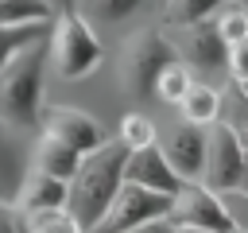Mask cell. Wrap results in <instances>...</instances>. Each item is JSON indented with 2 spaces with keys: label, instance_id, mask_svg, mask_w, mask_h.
<instances>
[{
  "label": "cell",
  "instance_id": "obj_1",
  "mask_svg": "<svg viewBox=\"0 0 248 233\" xmlns=\"http://www.w3.org/2000/svg\"><path fill=\"white\" fill-rule=\"evenodd\" d=\"M46 62H50V27L31 31L16 43L4 62V120L12 128H39L43 120V89H46Z\"/></svg>",
  "mask_w": 248,
  "mask_h": 233
},
{
  "label": "cell",
  "instance_id": "obj_2",
  "mask_svg": "<svg viewBox=\"0 0 248 233\" xmlns=\"http://www.w3.org/2000/svg\"><path fill=\"white\" fill-rule=\"evenodd\" d=\"M124 163H128V148L120 140H108L101 151L85 155L78 175L66 186V214L78 221L81 233H89L112 206V198L124 186Z\"/></svg>",
  "mask_w": 248,
  "mask_h": 233
},
{
  "label": "cell",
  "instance_id": "obj_3",
  "mask_svg": "<svg viewBox=\"0 0 248 233\" xmlns=\"http://www.w3.org/2000/svg\"><path fill=\"white\" fill-rule=\"evenodd\" d=\"M170 62H178L170 35L163 27H140L124 43V54H120V85H124V93L132 101H151L155 97V82Z\"/></svg>",
  "mask_w": 248,
  "mask_h": 233
},
{
  "label": "cell",
  "instance_id": "obj_4",
  "mask_svg": "<svg viewBox=\"0 0 248 233\" xmlns=\"http://www.w3.org/2000/svg\"><path fill=\"white\" fill-rule=\"evenodd\" d=\"M50 58H54V66L66 82L89 78L101 66L105 47H101V39L93 35V27L85 23L81 12L54 16V23H50Z\"/></svg>",
  "mask_w": 248,
  "mask_h": 233
},
{
  "label": "cell",
  "instance_id": "obj_5",
  "mask_svg": "<svg viewBox=\"0 0 248 233\" xmlns=\"http://www.w3.org/2000/svg\"><path fill=\"white\" fill-rule=\"evenodd\" d=\"M170 206L174 198L170 194H155V190H143L136 183H124L120 194L112 198L108 214L89 229V233H132L147 221H159V217H170Z\"/></svg>",
  "mask_w": 248,
  "mask_h": 233
},
{
  "label": "cell",
  "instance_id": "obj_6",
  "mask_svg": "<svg viewBox=\"0 0 248 233\" xmlns=\"http://www.w3.org/2000/svg\"><path fill=\"white\" fill-rule=\"evenodd\" d=\"M170 221L174 229H205V233H236L232 217L221 202V194H213L202 183H182V190L174 194L170 206Z\"/></svg>",
  "mask_w": 248,
  "mask_h": 233
},
{
  "label": "cell",
  "instance_id": "obj_7",
  "mask_svg": "<svg viewBox=\"0 0 248 233\" xmlns=\"http://www.w3.org/2000/svg\"><path fill=\"white\" fill-rule=\"evenodd\" d=\"M39 128H43V136L74 148L78 155H93V151H101L108 144V132L93 116H85L81 109H74V105H50V109H43Z\"/></svg>",
  "mask_w": 248,
  "mask_h": 233
},
{
  "label": "cell",
  "instance_id": "obj_8",
  "mask_svg": "<svg viewBox=\"0 0 248 233\" xmlns=\"http://www.w3.org/2000/svg\"><path fill=\"white\" fill-rule=\"evenodd\" d=\"M240 175H244V148L240 140L217 120L209 128V151H205V175H202V186H209L213 194H229L240 186Z\"/></svg>",
  "mask_w": 248,
  "mask_h": 233
},
{
  "label": "cell",
  "instance_id": "obj_9",
  "mask_svg": "<svg viewBox=\"0 0 248 233\" xmlns=\"http://www.w3.org/2000/svg\"><path fill=\"white\" fill-rule=\"evenodd\" d=\"M159 148H163L170 171H174L182 183H202V175H205V151H209V132H205L202 124L178 120Z\"/></svg>",
  "mask_w": 248,
  "mask_h": 233
},
{
  "label": "cell",
  "instance_id": "obj_10",
  "mask_svg": "<svg viewBox=\"0 0 248 233\" xmlns=\"http://www.w3.org/2000/svg\"><path fill=\"white\" fill-rule=\"evenodd\" d=\"M170 43H174V54L178 62L190 70H225V58H229V47L221 43L217 35V23L205 19V23H194V27H170Z\"/></svg>",
  "mask_w": 248,
  "mask_h": 233
},
{
  "label": "cell",
  "instance_id": "obj_11",
  "mask_svg": "<svg viewBox=\"0 0 248 233\" xmlns=\"http://www.w3.org/2000/svg\"><path fill=\"white\" fill-rule=\"evenodd\" d=\"M124 183H136L143 190H155V194H178L182 190V179L170 171L167 155L159 144L151 148H140V151H128V163H124Z\"/></svg>",
  "mask_w": 248,
  "mask_h": 233
},
{
  "label": "cell",
  "instance_id": "obj_12",
  "mask_svg": "<svg viewBox=\"0 0 248 233\" xmlns=\"http://www.w3.org/2000/svg\"><path fill=\"white\" fill-rule=\"evenodd\" d=\"M12 210L23 214L27 221L39 217V214L66 210V183H58V179H50V175H43V171H31V175L19 183V190H16V198H12Z\"/></svg>",
  "mask_w": 248,
  "mask_h": 233
},
{
  "label": "cell",
  "instance_id": "obj_13",
  "mask_svg": "<svg viewBox=\"0 0 248 233\" xmlns=\"http://www.w3.org/2000/svg\"><path fill=\"white\" fill-rule=\"evenodd\" d=\"M81 159H85V155H78L74 148L43 136V140H39V151H35V171H43V175H50V179H58V183L70 186V179L78 175Z\"/></svg>",
  "mask_w": 248,
  "mask_h": 233
},
{
  "label": "cell",
  "instance_id": "obj_14",
  "mask_svg": "<svg viewBox=\"0 0 248 233\" xmlns=\"http://www.w3.org/2000/svg\"><path fill=\"white\" fill-rule=\"evenodd\" d=\"M54 8L50 0H0V27L4 31H31V27H50Z\"/></svg>",
  "mask_w": 248,
  "mask_h": 233
},
{
  "label": "cell",
  "instance_id": "obj_15",
  "mask_svg": "<svg viewBox=\"0 0 248 233\" xmlns=\"http://www.w3.org/2000/svg\"><path fill=\"white\" fill-rule=\"evenodd\" d=\"M178 113H182V120L202 124V128H205V124H217V116H221V89H213L209 82H194V85L186 89Z\"/></svg>",
  "mask_w": 248,
  "mask_h": 233
},
{
  "label": "cell",
  "instance_id": "obj_16",
  "mask_svg": "<svg viewBox=\"0 0 248 233\" xmlns=\"http://www.w3.org/2000/svg\"><path fill=\"white\" fill-rule=\"evenodd\" d=\"M236 140H240V148L248 151V89L244 85H229V89H221V116H217Z\"/></svg>",
  "mask_w": 248,
  "mask_h": 233
},
{
  "label": "cell",
  "instance_id": "obj_17",
  "mask_svg": "<svg viewBox=\"0 0 248 233\" xmlns=\"http://www.w3.org/2000/svg\"><path fill=\"white\" fill-rule=\"evenodd\" d=\"M225 0H167L163 4V27H194V23H205L209 16H217Z\"/></svg>",
  "mask_w": 248,
  "mask_h": 233
},
{
  "label": "cell",
  "instance_id": "obj_18",
  "mask_svg": "<svg viewBox=\"0 0 248 233\" xmlns=\"http://www.w3.org/2000/svg\"><path fill=\"white\" fill-rule=\"evenodd\" d=\"M194 85V78H190V70L182 66V62H170L163 74H159V82H155V97L163 101V105H182V97H186V89Z\"/></svg>",
  "mask_w": 248,
  "mask_h": 233
},
{
  "label": "cell",
  "instance_id": "obj_19",
  "mask_svg": "<svg viewBox=\"0 0 248 233\" xmlns=\"http://www.w3.org/2000/svg\"><path fill=\"white\" fill-rule=\"evenodd\" d=\"M120 144L128 151H140V148H151L155 144V120L147 113H128L120 120Z\"/></svg>",
  "mask_w": 248,
  "mask_h": 233
},
{
  "label": "cell",
  "instance_id": "obj_20",
  "mask_svg": "<svg viewBox=\"0 0 248 233\" xmlns=\"http://www.w3.org/2000/svg\"><path fill=\"white\" fill-rule=\"evenodd\" d=\"M147 0H85L81 8H89L97 19H105V23H120V19H132L140 8H143Z\"/></svg>",
  "mask_w": 248,
  "mask_h": 233
},
{
  "label": "cell",
  "instance_id": "obj_21",
  "mask_svg": "<svg viewBox=\"0 0 248 233\" xmlns=\"http://www.w3.org/2000/svg\"><path fill=\"white\" fill-rule=\"evenodd\" d=\"M217 23V35H221V43L225 47H236V43H244L248 39V12L244 8H229L221 19H213Z\"/></svg>",
  "mask_w": 248,
  "mask_h": 233
},
{
  "label": "cell",
  "instance_id": "obj_22",
  "mask_svg": "<svg viewBox=\"0 0 248 233\" xmlns=\"http://www.w3.org/2000/svg\"><path fill=\"white\" fill-rule=\"evenodd\" d=\"M225 70L232 78V85H248V39L229 47V58H225Z\"/></svg>",
  "mask_w": 248,
  "mask_h": 233
},
{
  "label": "cell",
  "instance_id": "obj_23",
  "mask_svg": "<svg viewBox=\"0 0 248 233\" xmlns=\"http://www.w3.org/2000/svg\"><path fill=\"white\" fill-rule=\"evenodd\" d=\"M221 202H225V210L232 217V229L248 233V194L244 190H229V194H221Z\"/></svg>",
  "mask_w": 248,
  "mask_h": 233
},
{
  "label": "cell",
  "instance_id": "obj_24",
  "mask_svg": "<svg viewBox=\"0 0 248 233\" xmlns=\"http://www.w3.org/2000/svg\"><path fill=\"white\" fill-rule=\"evenodd\" d=\"M132 233H178V229H174L170 217H159V221H147V225H140V229H132Z\"/></svg>",
  "mask_w": 248,
  "mask_h": 233
},
{
  "label": "cell",
  "instance_id": "obj_25",
  "mask_svg": "<svg viewBox=\"0 0 248 233\" xmlns=\"http://www.w3.org/2000/svg\"><path fill=\"white\" fill-rule=\"evenodd\" d=\"M81 4H85V0H50V8H54L58 16H70V12H81Z\"/></svg>",
  "mask_w": 248,
  "mask_h": 233
},
{
  "label": "cell",
  "instance_id": "obj_26",
  "mask_svg": "<svg viewBox=\"0 0 248 233\" xmlns=\"http://www.w3.org/2000/svg\"><path fill=\"white\" fill-rule=\"evenodd\" d=\"M4 128H8V120H4V78H0V136H4Z\"/></svg>",
  "mask_w": 248,
  "mask_h": 233
},
{
  "label": "cell",
  "instance_id": "obj_27",
  "mask_svg": "<svg viewBox=\"0 0 248 233\" xmlns=\"http://www.w3.org/2000/svg\"><path fill=\"white\" fill-rule=\"evenodd\" d=\"M236 190H244V194H248V151H244V175H240V186H236Z\"/></svg>",
  "mask_w": 248,
  "mask_h": 233
},
{
  "label": "cell",
  "instance_id": "obj_28",
  "mask_svg": "<svg viewBox=\"0 0 248 233\" xmlns=\"http://www.w3.org/2000/svg\"><path fill=\"white\" fill-rule=\"evenodd\" d=\"M178 233H205V229H178Z\"/></svg>",
  "mask_w": 248,
  "mask_h": 233
},
{
  "label": "cell",
  "instance_id": "obj_29",
  "mask_svg": "<svg viewBox=\"0 0 248 233\" xmlns=\"http://www.w3.org/2000/svg\"><path fill=\"white\" fill-rule=\"evenodd\" d=\"M236 8H244V12H248V0H236Z\"/></svg>",
  "mask_w": 248,
  "mask_h": 233
},
{
  "label": "cell",
  "instance_id": "obj_30",
  "mask_svg": "<svg viewBox=\"0 0 248 233\" xmlns=\"http://www.w3.org/2000/svg\"><path fill=\"white\" fill-rule=\"evenodd\" d=\"M244 89H248V85H244Z\"/></svg>",
  "mask_w": 248,
  "mask_h": 233
}]
</instances>
